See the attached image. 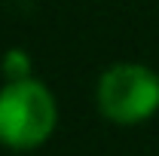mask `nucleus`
Instances as JSON below:
<instances>
[{
    "label": "nucleus",
    "mask_w": 159,
    "mask_h": 156,
    "mask_svg": "<svg viewBox=\"0 0 159 156\" xmlns=\"http://www.w3.org/2000/svg\"><path fill=\"white\" fill-rule=\"evenodd\" d=\"M58 122V104L37 77L6 80L0 89V144L34 150L46 144Z\"/></svg>",
    "instance_id": "obj_1"
},
{
    "label": "nucleus",
    "mask_w": 159,
    "mask_h": 156,
    "mask_svg": "<svg viewBox=\"0 0 159 156\" xmlns=\"http://www.w3.org/2000/svg\"><path fill=\"white\" fill-rule=\"evenodd\" d=\"M3 74H6V80L31 77V55L25 49H9L3 55Z\"/></svg>",
    "instance_id": "obj_3"
},
{
    "label": "nucleus",
    "mask_w": 159,
    "mask_h": 156,
    "mask_svg": "<svg viewBox=\"0 0 159 156\" xmlns=\"http://www.w3.org/2000/svg\"><path fill=\"white\" fill-rule=\"evenodd\" d=\"M95 104L104 119L138 126L159 110V74L138 61H119L101 74Z\"/></svg>",
    "instance_id": "obj_2"
}]
</instances>
